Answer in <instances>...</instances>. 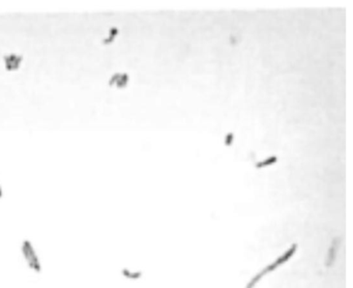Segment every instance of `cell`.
I'll return each mask as SVG.
<instances>
[{
  "label": "cell",
  "instance_id": "cell-1",
  "mask_svg": "<svg viewBox=\"0 0 353 288\" xmlns=\"http://www.w3.org/2000/svg\"><path fill=\"white\" fill-rule=\"evenodd\" d=\"M21 254L27 267L35 274H41L43 268L41 258L33 244L29 240H23L21 244Z\"/></svg>",
  "mask_w": 353,
  "mask_h": 288
},
{
  "label": "cell",
  "instance_id": "cell-2",
  "mask_svg": "<svg viewBox=\"0 0 353 288\" xmlns=\"http://www.w3.org/2000/svg\"><path fill=\"white\" fill-rule=\"evenodd\" d=\"M340 244L339 238H334V240L333 241L331 246L329 248L327 252V256H326V261H325V264L327 266H330L334 261V258H336V253L337 250V245Z\"/></svg>",
  "mask_w": 353,
  "mask_h": 288
},
{
  "label": "cell",
  "instance_id": "cell-3",
  "mask_svg": "<svg viewBox=\"0 0 353 288\" xmlns=\"http://www.w3.org/2000/svg\"><path fill=\"white\" fill-rule=\"evenodd\" d=\"M121 275L128 280H138L142 277L141 272H133L129 268H122L121 269Z\"/></svg>",
  "mask_w": 353,
  "mask_h": 288
},
{
  "label": "cell",
  "instance_id": "cell-4",
  "mask_svg": "<svg viewBox=\"0 0 353 288\" xmlns=\"http://www.w3.org/2000/svg\"><path fill=\"white\" fill-rule=\"evenodd\" d=\"M0 197H2V191H1V187H0Z\"/></svg>",
  "mask_w": 353,
  "mask_h": 288
}]
</instances>
